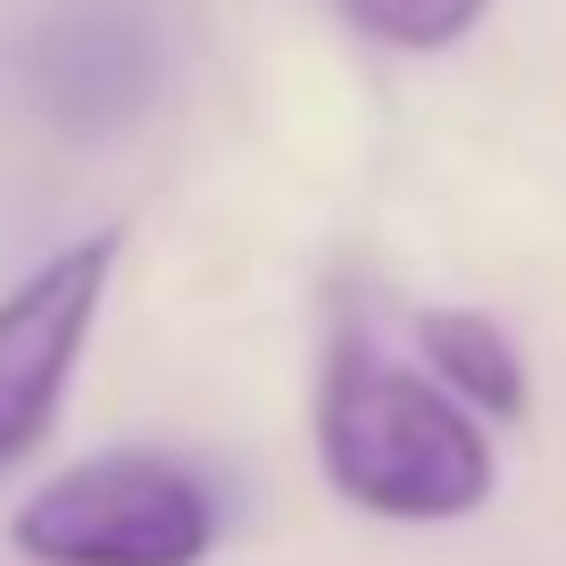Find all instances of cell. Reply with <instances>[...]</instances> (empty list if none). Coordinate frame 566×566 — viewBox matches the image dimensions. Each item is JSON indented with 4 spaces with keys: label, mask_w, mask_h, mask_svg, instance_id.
I'll list each match as a JSON object with an SVG mask.
<instances>
[{
    "label": "cell",
    "mask_w": 566,
    "mask_h": 566,
    "mask_svg": "<svg viewBox=\"0 0 566 566\" xmlns=\"http://www.w3.org/2000/svg\"><path fill=\"white\" fill-rule=\"evenodd\" d=\"M317 459L384 525H459L492 500V433L433 367H408L367 317H342L317 375Z\"/></svg>",
    "instance_id": "cell-1"
},
{
    "label": "cell",
    "mask_w": 566,
    "mask_h": 566,
    "mask_svg": "<svg viewBox=\"0 0 566 566\" xmlns=\"http://www.w3.org/2000/svg\"><path fill=\"white\" fill-rule=\"evenodd\" d=\"M34 566H200L217 549V492L159 450H101L18 509Z\"/></svg>",
    "instance_id": "cell-2"
},
{
    "label": "cell",
    "mask_w": 566,
    "mask_h": 566,
    "mask_svg": "<svg viewBox=\"0 0 566 566\" xmlns=\"http://www.w3.org/2000/svg\"><path fill=\"white\" fill-rule=\"evenodd\" d=\"M159 75L150 25L117 0H75L67 18H51L34 34V92L51 101L59 125H108L134 117V101Z\"/></svg>",
    "instance_id": "cell-4"
},
{
    "label": "cell",
    "mask_w": 566,
    "mask_h": 566,
    "mask_svg": "<svg viewBox=\"0 0 566 566\" xmlns=\"http://www.w3.org/2000/svg\"><path fill=\"white\" fill-rule=\"evenodd\" d=\"M417 350H424V367L475 408V417H500V424L525 417V400H533L525 350H516L483 308H424V317H417Z\"/></svg>",
    "instance_id": "cell-5"
},
{
    "label": "cell",
    "mask_w": 566,
    "mask_h": 566,
    "mask_svg": "<svg viewBox=\"0 0 566 566\" xmlns=\"http://www.w3.org/2000/svg\"><path fill=\"white\" fill-rule=\"evenodd\" d=\"M342 25L384 51H450L459 34H475L492 0H334Z\"/></svg>",
    "instance_id": "cell-6"
},
{
    "label": "cell",
    "mask_w": 566,
    "mask_h": 566,
    "mask_svg": "<svg viewBox=\"0 0 566 566\" xmlns=\"http://www.w3.org/2000/svg\"><path fill=\"white\" fill-rule=\"evenodd\" d=\"M117 242L125 233H84L59 259H42L25 283L0 292V467H18L51 433L59 400L75 384V358H84L92 325H101Z\"/></svg>",
    "instance_id": "cell-3"
}]
</instances>
